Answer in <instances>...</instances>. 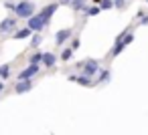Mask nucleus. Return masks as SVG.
<instances>
[{
  "mask_svg": "<svg viewBox=\"0 0 148 135\" xmlns=\"http://www.w3.org/2000/svg\"><path fill=\"white\" fill-rule=\"evenodd\" d=\"M71 55H73V49H67V51H63V53H61V59H63V61H69V59H71Z\"/></svg>",
  "mask_w": 148,
  "mask_h": 135,
  "instance_id": "nucleus-16",
  "label": "nucleus"
},
{
  "mask_svg": "<svg viewBox=\"0 0 148 135\" xmlns=\"http://www.w3.org/2000/svg\"><path fill=\"white\" fill-rule=\"evenodd\" d=\"M97 71H99V63L97 61H87L83 65V75H87V77H93Z\"/></svg>",
  "mask_w": 148,
  "mask_h": 135,
  "instance_id": "nucleus-4",
  "label": "nucleus"
},
{
  "mask_svg": "<svg viewBox=\"0 0 148 135\" xmlns=\"http://www.w3.org/2000/svg\"><path fill=\"white\" fill-rule=\"evenodd\" d=\"M41 59H43V57H41V55H39V53H35V55H33V63H39V61H41Z\"/></svg>",
  "mask_w": 148,
  "mask_h": 135,
  "instance_id": "nucleus-20",
  "label": "nucleus"
},
{
  "mask_svg": "<svg viewBox=\"0 0 148 135\" xmlns=\"http://www.w3.org/2000/svg\"><path fill=\"white\" fill-rule=\"evenodd\" d=\"M99 6H101V10H108L114 6V0H99Z\"/></svg>",
  "mask_w": 148,
  "mask_h": 135,
  "instance_id": "nucleus-14",
  "label": "nucleus"
},
{
  "mask_svg": "<svg viewBox=\"0 0 148 135\" xmlns=\"http://www.w3.org/2000/svg\"><path fill=\"white\" fill-rule=\"evenodd\" d=\"M8 75H10L8 65H2V67H0V77H8Z\"/></svg>",
  "mask_w": 148,
  "mask_h": 135,
  "instance_id": "nucleus-17",
  "label": "nucleus"
},
{
  "mask_svg": "<svg viewBox=\"0 0 148 135\" xmlns=\"http://www.w3.org/2000/svg\"><path fill=\"white\" fill-rule=\"evenodd\" d=\"M99 10H101V6H91V8H87V14L95 16V14H99Z\"/></svg>",
  "mask_w": 148,
  "mask_h": 135,
  "instance_id": "nucleus-15",
  "label": "nucleus"
},
{
  "mask_svg": "<svg viewBox=\"0 0 148 135\" xmlns=\"http://www.w3.org/2000/svg\"><path fill=\"white\" fill-rule=\"evenodd\" d=\"M69 36H71V30H69V28H63V30H59V32H57L55 41H57V45H61V43H63V41H67Z\"/></svg>",
  "mask_w": 148,
  "mask_h": 135,
  "instance_id": "nucleus-8",
  "label": "nucleus"
},
{
  "mask_svg": "<svg viewBox=\"0 0 148 135\" xmlns=\"http://www.w3.org/2000/svg\"><path fill=\"white\" fill-rule=\"evenodd\" d=\"M77 83H79V85H83V87H89V85H91V81H89V77H87V75H81V77L77 79Z\"/></svg>",
  "mask_w": 148,
  "mask_h": 135,
  "instance_id": "nucleus-13",
  "label": "nucleus"
},
{
  "mask_svg": "<svg viewBox=\"0 0 148 135\" xmlns=\"http://www.w3.org/2000/svg\"><path fill=\"white\" fill-rule=\"evenodd\" d=\"M71 6L75 10H85V0H71Z\"/></svg>",
  "mask_w": 148,
  "mask_h": 135,
  "instance_id": "nucleus-11",
  "label": "nucleus"
},
{
  "mask_svg": "<svg viewBox=\"0 0 148 135\" xmlns=\"http://www.w3.org/2000/svg\"><path fill=\"white\" fill-rule=\"evenodd\" d=\"M39 43H41V36H39V34H37V36H33V47H37Z\"/></svg>",
  "mask_w": 148,
  "mask_h": 135,
  "instance_id": "nucleus-19",
  "label": "nucleus"
},
{
  "mask_svg": "<svg viewBox=\"0 0 148 135\" xmlns=\"http://www.w3.org/2000/svg\"><path fill=\"white\" fill-rule=\"evenodd\" d=\"M37 73H39V65H37V63H31V67L25 69V71L18 75V79H31V77H35Z\"/></svg>",
  "mask_w": 148,
  "mask_h": 135,
  "instance_id": "nucleus-6",
  "label": "nucleus"
},
{
  "mask_svg": "<svg viewBox=\"0 0 148 135\" xmlns=\"http://www.w3.org/2000/svg\"><path fill=\"white\" fill-rule=\"evenodd\" d=\"M29 34H31V28H29V26H27V28H25V30H18V32H16V34H14V38H18V41H21V38H27V36H29Z\"/></svg>",
  "mask_w": 148,
  "mask_h": 135,
  "instance_id": "nucleus-12",
  "label": "nucleus"
},
{
  "mask_svg": "<svg viewBox=\"0 0 148 135\" xmlns=\"http://www.w3.org/2000/svg\"><path fill=\"white\" fill-rule=\"evenodd\" d=\"M31 89H33L31 79H21V81L14 85V91H16V93H27V91H31Z\"/></svg>",
  "mask_w": 148,
  "mask_h": 135,
  "instance_id": "nucleus-5",
  "label": "nucleus"
},
{
  "mask_svg": "<svg viewBox=\"0 0 148 135\" xmlns=\"http://www.w3.org/2000/svg\"><path fill=\"white\" fill-rule=\"evenodd\" d=\"M33 12H35V4L29 2V0H23V2H18V4L14 6V14L21 16V18H31Z\"/></svg>",
  "mask_w": 148,
  "mask_h": 135,
  "instance_id": "nucleus-1",
  "label": "nucleus"
},
{
  "mask_svg": "<svg viewBox=\"0 0 148 135\" xmlns=\"http://www.w3.org/2000/svg\"><path fill=\"white\" fill-rule=\"evenodd\" d=\"M43 65L45 67H53L55 65V55L53 53H45L43 55Z\"/></svg>",
  "mask_w": 148,
  "mask_h": 135,
  "instance_id": "nucleus-10",
  "label": "nucleus"
},
{
  "mask_svg": "<svg viewBox=\"0 0 148 135\" xmlns=\"http://www.w3.org/2000/svg\"><path fill=\"white\" fill-rule=\"evenodd\" d=\"M2 89H4V85H2V83H0V91H2Z\"/></svg>",
  "mask_w": 148,
  "mask_h": 135,
  "instance_id": "nucleus-23",
  "label": "nucleus"
},
{
  "mask_svg": "<svg viewBox=\"0 0 148 135\" xmlns=\"http://www.w3.org/2000/svg\"><path fill=\"white\" fill-rule=\"evenodd\" d=\"M61 2H63V4H69V2H71V0H61Z\"/></svg>",
  "mask_w": 148,
  "mask_h": 135,
  "instance_id": "nucleus-22",
  "label": "nucleus"
},
{
  "mask_svg": "<svg viewBox=\"0 0 148 135\" xmlns=\"http://www.w3.org/2000/svg\"><path fill=\"white\" fill-rule=\"evenodd\" d=\"M124 2H126V0H114V6H116V8H122Z\"/></svg>",
  "mask_w": 148,
  "mask_h": 135,
  "instance_id": "nucleus-18",
  "label": "nucleus"
},
{
  "mask_svg": "<svg viewBox=\"0 0 148 135\" xmlns=\"http://www.w3.org/2000/svg\"><path fill=\"white\" fill-rule=\"evenodd\" d=\"M132 41H134V34H132V32H124V34L118 38V43H116V47H114L112 55H114V57H116V55H120V53L124 51V47H126V45H130Z\"/></svg>",
  "mask_w": 148,
  "mask_h": 135,
  "instance_id": "nucleus-2",
  "label": "nucleus"
},
{
  "mask_svg": "<svg viewBox=\"0 0 148 135\" xmlns=\"http://www.w3.org/2000/svg\"><path fill=\"white\" fill-rule=\"evenodd\" d=\"M14 26H16V18H6V20L0 22V32H8V30H12Z\"/></svg>",
  "mask_w": 148,
  "mask_h": 135,
  "instance_id": "nucleus-7",
  "label": "nucleus"
},
{
  "mask_svg": "<svg viewBox=\"0 0 148 135\" xmlns=\"http://www.w3.org/2000/svg\"><path fill=\"white\" fill-rule=\"evenodd\" d=\"M55 10H57V4H49V6H45V8H43V12H41V14L49 20V18L55 14Z\"/></svg>",
  "mask_w": 148,
  "mask_h": 135,
  "instance_id": "nucleus-9",
  "label": "nucleus"
},
{
  "mask_svg": "<svg viewBox=\"0 0 148 135\" xmlns=\"http://www.w3.org/2000/svg\"><path fill=\"white\" fill-rule=\"evenodd\" d=\"M140 24H148V16H144V18H140Z\"/></svg>",
  "mask_w": 148,
  "mask_h": 135,
  "instance_id": "nucleus-21",
  "label": "nucleus"
},
{
  "mask_svg": "<svg viewBox=\"0 0 148 135\" xmlns=\"http://www.w3.org/2000/svg\"><path fill=\"white\" fill-rule=\"evenodd\" d=\"M47 22H49V20H47L43 14H37V16H31V18H29V28H31V30H41Z\"/></svg>",
  "mask_w": 148,
  "mask_h": 135,
  "instance_id": "nucleus-3",
  "label": "nucleus"
}]
</instances>
